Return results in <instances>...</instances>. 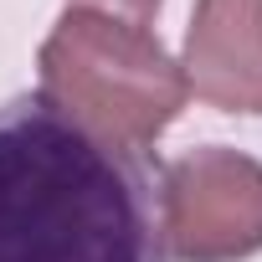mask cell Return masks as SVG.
<instances>
[{"mask_svg": "<svg viewBox=\"0 0 262 262\" xmlns=\"http://www.w3.org/2000/svg\"><path fill=\"white\" fill-rule=\"evenodd\" d=\"M0 262H170L160 170L16 93L0 103Z\"/></svg>", "mask_w": 262, "mask_h": 262, "instance_id": "cell-1", "label": "cell"}, {"mask_svg": "<svg viewBox=\"0 0 262 262\" xmlns=\"http://www.w3.org/2000/svg\"><path fill=\"white\" fill-rule=\"evenodd\" d=\"M41 98L93 139L144 155L180 118L190 82L165 41L113 11L67 6L36 52Z\"/></svg>", "mask_w": 262, "mask_h": 262, "instance_id": "cell-2", "label": "cell"}, {"mask_svg": "<svg viewBox=\"0 0 262 262\" xmlns=\"http://www.w3.org/2000/svg\"><path fill=\"white\" fill-rule=\"evenodd\" d=\"M160 231L175 262H242L262 252V160L206 144L165 165Z\"/></svg>", "mask_w": 262, "mask_h": 262, "instance_id": "cell-3", "label": "cell"}, {"mask_svg": "<svg viewBox=\"0 0 262 262\" xmlns=\"http://www.w3.org/2000/svg\"><path fill=\"white\" fill-rule=\"evenodd\" d=\"M180 72L201 103L262 113V0H195Z\"/></svg>", "mask_w": 262, "mask_h": 262, "instance_id": "cell-4", "label": "cell"}, {"mask_svg": "<svg viewBox=\"0 0 262 262\" xmlns=\"http://www.w3.org/2000/svg\"><path fill=\"white\" fill-rule=\"evenodd\" d=\"M77 6H93V11H123V16L144 21V16L160 11V0H77Z\"/></svg>", "mask_w": 262, "mask_h": 262, "instance_id": "cell-5", "label": "cell"}]
</instances>
